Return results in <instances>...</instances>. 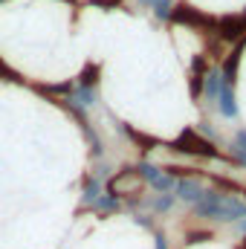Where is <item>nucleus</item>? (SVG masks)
I'll return each mask as SVG.
<instances>
[{"instance_id":"4468645a","label":"nucleus","mask_w":246,"mask_h":249,"mask_svg":"<svg viewBox=\"0 0 246 249\" xmlns=\"http://www.w3.org/2000/svg\"><path fill=\"white\" fill-rule=\"evenodd\" d=\"M211 229H203V232H188L185 235V244H203V241H211Z\"/></svg>"},{"instance_id":"423d86ee","label":"nucleus","mask_w":246,"mask_h":249,"mask_svg":"<svg viewBox=\"0 0 246 249\" xmlns=\"http://www.w3.org/2000/svg\"><path fill=\"white\" fill-rule=\"evenodd\" d=\"M217 105H220V113H223L226 119H235V116H238L235 87H226V84H220V96H217Z\"/></svg>"},{"instance_id":"9b49d317","label":"nucleus","mask_w":246,"mask_h":249,"mask_svg":"<svg viewBox=\"0 0 246 249\" xmlns=\"http://www.w3.org/2000/svg\"><path fill=\"white\" fill-rule=\"evenodd\" d=\"M136 174H139V180H148V183H154L162 171L157 168V165H151V162H139V168H133Z\"/></svg>"},{"instance_id":"4be33fe9","label":"nucleus","mask_w":246,"mask_h":249,"mask_svg":"<svg viewBox=\"0 0 246 249\" xmlns=\"http://www.w3.org/2000/svg\"><path fill=\"white\" fill-rule=\"evenodd\" d=\"M0 75H6V67H3V64H0Z\"/></svg>"},{"instance_id":"dca6fc26","label":"nucleus","mask_w":246,"mask_h":249,"mask_svg":"<svg viewBox=\"0 0 246 249\" xmlns=\"http://www.w3.org/2000/svg\"><path fill=\"white\" fill-rule=\"evenodd\" d=\"M136 223H142L145 229H154V220H151L148 214H136Z\"/></svg>"},{"instance_id":"f3484780","label":"nucleus","mask_w":246,"mask_h":249,"mask_svg":"<svg viewBox=\"0 0 246 249\" xmlns=\"http://www.w3.org/2000/svg\"><path fill=\"white\" fill-rule=\"evenodd\" d=\"M235 145H238L241 151H246V130H238V136H235Z\"/></svg>"},{"instance_id":"9d476101","label":"nucleus","mask_w":246,"mask_h":249,"mask_svg":"<svg viewBox=\"0 0 246 249\" xmlns=\"http://www.w3.org/2000/svg\"><path fill=\"white\" fill-rule=\"evenodd\" d=\"M151 9H154V15H157L159 20H171L174 3H171V0H154V3H151Z\"/></svg>"},{"instance_id":"ddd939ff","label":"nucleus","mask_w":246,"mask_h":249,"mask_svg":"<svg viewBox=\"0 0 246 249\" xmlns=\"http://www.w3.org/2000/svg\"><path fill=\"white\" fill-rule=\"evenodd\" d=\"M151 186L157 188V191H162V194H168V191L177 186V183H174V177H168V174H159V177H157V180H154Z\"/></svg>"},{"instance_id":"f03ea898","label":"nucleus","mask_w":246,"mask_h":249,"mask_svg":"<svg viewBox=\"0 0 246 249\" xmlns=\"http://www.w3.org/2000/svg\"><path fill=\"white\" fill-rule=\"evenodd\" d=\"M171 20L174 23H180V26H191L194 32H214V26H217V18H211V15H206V12H200V9H194V6H177L174 12H171Z\"/></svg>"},{"instance_id":"aec40b11","label":"nucleus","mask_w":246,"mask_h":249,"mask_svg":"<svg viewBox=\"0 0 246 249\" xmlns=\"http://www.w3.org/2000/svg\"><path fill=\"white\" fill-rule=\"evenodd\" d=\"M238 232H241V235H246V217H241V220H238Z\"/></svg>"},{"instance_id":"5701e85b","label":"nucleus","mask_w":246,"mask_h":249,"mask_svg":"<svg viewBox=\"0 0 246 249\" xmlns=\"http://www.w3.org/2000/svg\"><path fill=\"white\" fill-rule=\"evenodd\" d=\"M64 3H72V0H64Z\"/></svg>"},{"instance_id":"39448f33","label":"nucleus","mask_w":246,"mask_h":249,"mask_svg":"<svg viewBox=\"0 0 246 249\" xmlns=\"http://www.w3.org/2000/svg\"><path fill=\"white\" fill-rule=\"evenodd\" d=\"M174 191H177V197H180V200H185V203H191V206H194V203L203 197V191H206V188L200 186L197 180H180V183L174 186Z\"/></svg>"},{"instance_id":"412c9836","label":"nucleus","mask_w":246,"mask_h":249,"mask_svg":"<svg viewBox=\"0 0 246 249\" xmlns=\"http://www.w3.org/2000/svg\"><path fill=\"white\" fill-rule=\"evenodd\" d=\"M136 3H139V6H151L154 0H136Z\"/></svg>"},{"instance_id":"20e7f679","label":"nucleus","mask_w":246,"mask_h":249,"mask_svg":"<svg viewBox=\"0 0 246 249\" xmlns=\"http://www.w3.org/2000/svg\"><path fill=\"white\" fill-rule=\"evenodd\" d=\"M206 75H209V58H206V55H197V58L191 61V96H194V99L203 96V81H206Z\"/></svg>"},{"instance_id":"f257e3e1","label":"nucleus","mask_w":246,"mask_h":249,"mask_svg":"<svg viewBox=\"0 0 246 249\" xmlns=\"http://www.w3.org/2000/svg\"><path fill=\"white\" fill-rule=\"evenodd\" d=\"M194 212L200 217H211V220H223V223H235L246 217V203L238 200L235 194H223V191H203V197L194 203Z\"/></svg>"},{"instance_id":"6e6552de","label":"nucleus","mask_w":246,"mask_h":249,"mask_svg":"<svg viewBox=\"0 0 246 249\" xmlns=\"http://www.w3.org/2000/svg\"><path fill=\"white\" fill-rule=\"evenodd\" d=\"M93 209H99V212H116L119 209V197L116 194H99L96 200H93Z\"/></svg>"},{"instance_id":"7ed1b4c3","label":"nucleus","mask_w":246,"mask_h":249,"mask_svg":"<svg viewBox=\"0 0 246 249\" xmlns=\"http://www.w3.org/2000/svg\"><path fill=\"white\" fill-rule=\"evenodd\" d=\"M171 148L180 151V154H191V157H209V160L217 157V148H214L211 142H206L194 127H185L183 133H180V139H177Z\"/></svg>"},{"instance_id":"6ab92c4d","label":"nucleus","mask_w":246,"mask_h":249,"mask_svg":"<svg viewBox=\"0 0 246 249\" xmlns=\"http://www.w3.org/2000/svg\"><path fill=\"white\" fill-rule=\"evenodd\" d=\"M96 6H119V0H93Z\"/></svg>"},{"instance_id":"1a4fd4ad","label":"nucleus","mask_w":246,"mask_h":249,"mask_svg":"<svg viewBox=\"0 0 246 249\" xmlns=\"http://www.w3.org/2000/svg\"><path fill=\"white\" fill-rule=\"evenodd\" d=\"M99 194H102V180L90 177V180L84 183V194H81V200H84V203H93V200H96Z\"/></svg>"},{"instance_id":"f8f14e48","label":"nucleus","mask_w":246,"mask_h":249,"mask_svg":"<svg viewBox=\"0 0 246 249\" xmlns=\"http://www.w3.org/2000/svg\"><path fill=\"white\" fill-rule=\"evenodd\" d=\"M151 206H154V212H168L174 206V194H159L157 200H151Z\"/></svg>"},{"instance_id":"2eb2a0df","label":"nucleus","mask_w":246,"mask_h":249,"mask_svg":"<svg viewBox=\"0 0 246 249\" xmlns=\"http://www.w3.org/2000/svg\"><path fill=\"white\" fill-rule=\"evenodd\" d=\"M232 154H235V160H238L241 165H246V151H241L238 145H232Z\"/></svg>"},{"instance_id":"a211bd4d","label":"nucleus","mask_w":246,"mask_h":249,"mask_svg":"<svg viewBox=\"0 0 246 249\" xmlns=\"http://www.w3.org/2000/svg\"><path fill=\"white\" fill-rule=\"evenodd\" d=\"M157 249H168V238L159 235V232H157Z\"/></svg>"},{"instance_id":"0eeeda50","label":"nucleus","mask_w":246,"mask_h":249,"mask_svg":"<svg viewBox=\"0 0 246 249\" xmlns=\"http://www.w3.org/2000/svg\"><path fill=\"white\" fill-rule=\"evenodd\" d=\"M220 70H209V75H206V81H203V96L209 99V102H217V96H220Z\"/></svg>"}]
</instances>
